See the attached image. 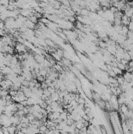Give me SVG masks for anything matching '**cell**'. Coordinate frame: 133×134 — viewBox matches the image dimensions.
Returning <instances> with one entry per match:
<instances>
[{"instance_id":"cell-1","label":"cell","mask_w":133,"mask_h":134,"mask_svg":"<svg viewBox=\"0 0 133 134\" xmlns=\"http://www.w3.org/2000/svg\"><path fill=\"white\" fill-rule=\"evenodd\" d=\"M118 68H119L120 70H121V71H124V70L126 69V68H125V66L123 65L121 62H118Z\"/></svg>"}]
</instances>
